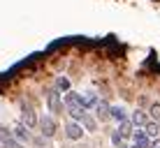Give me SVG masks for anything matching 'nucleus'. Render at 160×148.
I'll list each match as a JSON object with an SVG mask.
<instances>
[{
	"label": "nucleus",
	"mask_w": 160,
	"mask_h": 148,
	"mask_svg": "<svg viewBox=\"0 0 160 148\" xmlns=\"http://www.w3.org/2000/svg\"><path fill=\"white\" fill-rule=\"evenodd\" d=\"M148 116H151V120H158L160 123V104L158 102H153L151 107H148Z\"/></svg>",
	"instance_id": "obj_15"
},
{
	"label": "nucleus",
	"mask_w": 160,
	"mask_h": 148,
	"mask_svg": "<svg viewBox=\"0 0 160 148\" xmlns=\"http://www.w3.org/2000/svg\"><path fill=\"white\" fill-rule=\"evenodd\" d=\"M84 132L86 130L81 127L79 123H77V120H70V123H65V136H68V139H81V136H84Z\"/></svg>",
	"instance_id": "obj_6"
},
{
	"label": "nucleus",
	"mask_w": 160,
	"mask_h": 148,
	"mask_svg": "<svg viewBox=\"0 0 160 148\" xmlns=\"http://www.w3.org/2000/svg\"><path fill=\"white\" fill-rule=\"evenodd\" d=\"M144 132L151 136V139H160V123H158V120H148Z\"/></svg>",
	"instance_id": "obj_11"
},
{
	"label": "nucleus",
	"mask_w": 160,
	"mask_h": 148,
	"mask_svg": "<svg viewBox=\"0 0 160 148\" xmlns=\"http://www.w3.org/2000/svg\"><path fill=\"white\" fill-rule=\"evenodd\" d=\"M135 130H137V127H135V123H132L130 118H125L123 123H118V132L123 134V139H125V141H128V139H132V134H135Z\"/></svg>",
	"instance_id": "obj_9"
},
{
	"label": "nucleus",
	"mask_w": 160,
	"mask_h": 148,
	"mask_svg": "<svg viewBox=\"0 0 160 148\" xmlns=\"http://www.w3.org/2000/svg\"><path fill=\"white\" fill-rule=\"evenodd\" d=\"M12 134H14V139H19V141H21V144H23V141H32V136H30V132H28V127H26L21 120H16V123H14Z\"/></svg>",
	"instance_id": "obj_7"
},
{
	"label": "nucleus",
	"mask_w": 160,
	"mask_h": 148,
	"mask_svg": "<svg viewBox=\"0 0 160 148\" xmlns=\"http://www.w3.org/2000/svg\"><path fill=\"white\" fill-rule=\"evenodd\" d=\"M21 123H23L28 130H35L37 123H40V116H37L30 107H26V104H23V111H21Z\"/></svg>",
	"instance_id": "obj_4"
},
{
	"label": "nucleus",
	"mask_w": 160,
	"mask_h": 148,
	"mask_svg": "<svg viewBox=\"0 0 160 148\" xmlns=\"http://www.w3.org/2000/svg\"><path fill=\"white\" fill-rule=\"evenodd\" d=\"M2 148H23V144H21L19 139H14V136H12V139H9V141H7V144H5Z\"/></svg>",
	"instance_id": "obj_19"
},
{
	"label": "nucleus",
	"mask_w": 160,
	"mask_h": 148,
	"mask_svg": "<svg viewBox=\"0 0 160 148\" xmlns=\"http://www.w3.org/2000/svg\"><path fill=\"white\" fill-rule=\"evenodd\" d=\"M37 127L42 130V136H53L58 130V123H56V116L53 113H49V116H40V123H37Z\"/></svg>",
	"instance_id": "obj_2"
},
{
	"label": "nucleus",
	"mask_w": 160,
	"mask_h": 148,
	"mask_svg": "<svg viewBox=\"0 0 160 148\" xmlns=\"http://www.w3.org/2000/svg\"><path fill=\"white\" fill-rule=\"evenodd\" d=\"M118 148H137V146H135V144H128V141H125V144H121Z\"/></svg>",
	"instance_id": "obj_21"
},
{
	"label": "nucleus",
	"mask_w": 160,
	"mask_h": 148,
	"mask_svg": "<svg viewBox=\"0 0 160 148\" xmlns=\"http://www.w3.org/2000/svg\"><path fill=\"white\" fill-rule=\"evenodd\" d=\"M98 104H100V97H98V93L86 90V93H84V109H86V111H88V109L93 111V109H95Z\"/></svg>",
	"instance_id": "obj_10"
},
{
	"label": "nucleus",
	"mask_w": 160,
	"mask_h": 148,
	"mask_svg": "<svg viewBox=\"0 0 160 148\" xmlns=\"http://www.w3.org/2000/svg\"><path fill=\"white\" fill-rule=\"evenodd\" d=\"M56 88L68 93V90H72V86H70V81L65 79V76H58V79H56Z\"/></svg>",
	"instance_id": "obj_17"
},
{
	"label": "nucleus",
	"mask_w": 160,
	"mask_h": 148,
	"mask_svg": "<svg viewBox=\"0 0 160 148\" xmlns=\"http://www.w3.org/2000/svg\"><path fill=\"white\" fill-rule=\"evenodd\" d=\"M130 120L135 123V127H146V123L151 120V116H148V111H144V109H137V111H132Z\"/></svg>",
	"instance_id": "obj_8"
},
{
	"label": "nucleus",
	"mask_w": 160,
	"mask_h": 148,
	"mask_svg": "<svg viewBox=\"0 0 160 148\" xmlns=\"http://www.w3.org/2000/svg\"><path fill=\"white\" fill-rule=\"evenodd\" d=\"M151 148H160V139H153L151 141Z\"/></svg>",
	"instance_id": "obj_20"
},
{
	"label": "nucleus",
	"mask_w": 160,
	"mask_h": 148,
	"mask_svg": "<svg viewBox=\"0 0 160 148\" xmlns=\"http://www.w3.org/2000/svg\"><path fill=\"white\" fill-rule=\"evenodd\" d=\"M12 136L14 134H12V130H9V127H0V146H5Z\"/></svg>",
	"instance_id": "obj_16"
},
{
	"label": "nucleus",
	"mask_w": 160,
	"mask_h": 148,
	"mask_svg": "<svg viewBox=\"0 0 160 148\" xmlns=\"http://www.w3.org/2000/svg\"><path fill=\"white\" fill-rule=\"evenodd\" d=\"M112 144H114V146H116V148H118L121 144H125V139H123V134H121V132H118V130H114V132H112Z\"/></svg>",
	"instance_id": "obj_18"
},
{
	"label": "nucleus",
	"mask_w": 160,
	"mask_h": 148,
	"mask_svg": "<svg viewBox=\"0 0 160 148\" xmlns=\"http://www.w3.org/2000/svg\"><path fill=\"white\" fill-rule=\"evenodd\" d=\"M0 148H2V146H0Z\"/></svg>",
	"instance_id": "obj_22"
},
{
	"label": "nucleus",
	"mask_w": 160,
	"mask_h": 148,
	"mask_svg": "<svg viewBox=\"0 0 160 148\" xmlns=\"http://www.w3.org/2000/svg\"><path fill=\"white\" fill-rule=\"evenodd\" d=\"M93 111H95V118H100V120H104V118H109V104L100 100V104H98V107L93 109Z\"/></svg>",
	"instance_id": "obj_13"
},
{
	"label": "nucleus",
	"mask_w": 160,
	"mask_h": 148,
	"mask_svg": "<svg viewBox=\"0 0 160 148\" xmlns=\"http://www.w3.org/2000/svg\"><path fill=\"white\" fill-rule=\"evenodd\" d=\"M151 141L153 139L144 132V127H137L135 134H132V144H135L137 148H151Z\"/></svg>",
	"instance_id": "obj_5"
},
{
	"label": "nucleus",
	"mask_w": 160,
	"mask_h": 148,
	"mask_svg": "<svg viewBox=\"0 0 160 148\" xmlns=\"http://www.w3.org/2000/svg\"><path fill=\"white\" fill-rule=\"evenodd\" d=\"M81 127H84L86 132H95V130H98V120L93 118V116H88V113H86L84 120H81Z\"/></svg>",
	"instance_id": "obj_14"
},
{
	"label": "nucleus",
	"mask_w": 160,
	"mask_h": 148,
	"mask_svg": "<svg viewBox=\"0 0 160 148\" xmlns=\"http://www.w3.org/2000/svg\"><path fill=\"white\" fill-rule=\"evenodd\" d=\"M47 107H49V111H51L53 116H56V113H60V111H63L65 102L60 100V90H58V88L49 93V97H47Z\"/></svg>",
	"instance_id": "obj_3"
},
{
	"label": "nucleus",
	"mask_w": 160,
	"mask_h": 148,
	"mask_svg": "<svg viewBox=\"0 0 160 148\" xmlns=\"http://www.w3.org/2000/svg\"><path fill=\"white\" fill-rule=\"evenodd\" d=\"M109 118H114L116 123H123V120L128 118V113H125L123 107H109Z\"/></svg>",
	"instance_id": "obj_12"
},
{
	"label": "nucleus",
	"mask_w": 160,
	"mask_h": 148,
	"mask_svg": "<svg viewBox=\"0 0 160 148\" xmlns=\"http://www.w3.org/2000/svg\"><path fill=\"white\" fill-rule=\"evenodd\" d=\"M65 111L70 113V118L77 120V123H81L86 116V109H84V95L81 93H74V90H68V95H65Z\"/></svg>",
	"instance_id": "obj_1"
}]
</instances>
